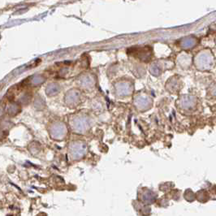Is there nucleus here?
Wrapping results in <instances>:
<instances>
[{
    "label": "nucleus",
    "mask_w": 216,
    "mask_h": 216,
    "mask_svg": "<svg viewBox=\"0 0 216 216\" xmlns=\"http://www.w3.org/2000/svg\"><path fill=\"white\" fill-rule=\"evenodd\" d=\"M142 202H145L146 204H152L155 201L156 196L153 193L152 191L150 190H146L142 194Z\"/></svg>",
    "instance_id": "obj_1"
}]
</instances>
